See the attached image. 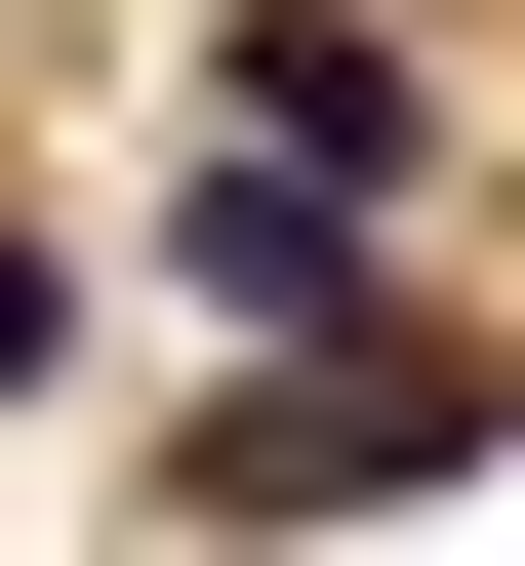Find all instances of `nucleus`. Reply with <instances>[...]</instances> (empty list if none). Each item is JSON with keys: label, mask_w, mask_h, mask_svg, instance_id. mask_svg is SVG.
<instances>
[{"label": "nucleus", "mask_w": 525, "mask_h": 566, "mask_svg": "<svg viewBox=\"0 0 525 566\" xmlns=\"http://www.w3.org/2000/svg\"><path fill=\"white\" fill-rule=\"evenodd\" d=\"M364 202H405V163H283V122H243V163L162 202V283H202V324H364Z\"/></svg>", "instance_id": "nucleus-3"}, {"label": "nucleus", "mask_w": 525, "mask_h": 566, "mask_svg": "<svg viewBox=\"0 0 525 566\" xmlns=\"http://www.w3.org/2000/svg\"><path fill=\"white\" fill-rule=\"evenodd\" d=\"M41 365H82V243H41V202H0V405H41Z\"/></svg>", "instance_id": "nucleus-4"}, {"label": "nucleus", "mask_w": 525, "mask_h": 566, "mask_svg": "<svg viewBox=\"0 0 525 566\" xmlns=\"http://www.w3.org/2000/svg\"><path fill=\"white\" fill-rule=\"evenodd\" d=\"M485 324H243V405H202V526H364V485H485Z\"/></svg>", "instance_id": "nucleus-1"}, {"label": "nucleus", "mask_w": 525, "mask_h": 566, "mask_svg": "<svg viewBox=\"0 0 525 566\" xmlns=\"http://www.w3.org/2000/svg\"><path fill=\"white\" fill-rule=\"evenodd\" d=\"M202 122H283V163H444V41H405V0H243Z\"/></svg>", "instance_id": "nucleus-2"}]
</instances>
